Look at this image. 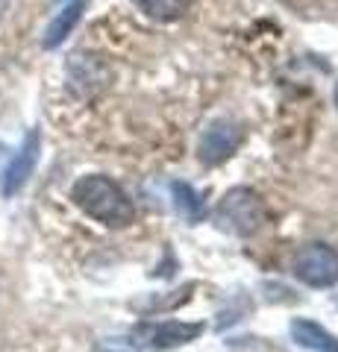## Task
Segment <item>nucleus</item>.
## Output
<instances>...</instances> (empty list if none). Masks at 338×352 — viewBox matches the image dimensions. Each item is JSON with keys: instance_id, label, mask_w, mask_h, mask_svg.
Here are the masks:
<instances>
[{"instance_id": "obj_5", "label": "nucleus", "mask_w": 338, "mask_h": 352, "mask_svg": "<svg viewBox=\"0 0 338 352\" xmlns=\"http://www.w3.org/2000/svg\"><path fill=\"white\" fill-rule=\"evenodd\" d=\"M242 138H244V132L238 124H233V120H215V124L203 132V138L198 144V156L203 164L215 168V164L226 162L242 147Z\"/></svg>"}, {"instance_id": "obj_8", "label": "nucleus", "mask_w": 338, "mask_h": 352, "mask_svg": "<svg viewBox=\"0 0 338 352\" xmlns=\"http://www.w3.org/2000/svg\"><path fill=\"white\" fill-rule=\"evenodd\" d=\"M83 9H85V3L83 0H74V3H68L62 9V12L56 15L47 24V30H45V38H41V44H45L47 50H53V47H59V44L65 41L74 32V27L80 24V18H83Z\"/></svg>"}, {"instance_id": "obj_6", "label": "nucleus", "mask_w": 338, "mask_h": 352, "mask_svg": "<svg viewBox=\"0 0 338 352\" xmlns=\"http://www.w3.org/2000/svg\"><path fill=\"white\" fill-rule=\"evenodd\" d=\"M39 147H41V138L39 132L32 129L27 132L24 144H21V150L15 153V159L9 162V168L3 173V194L12 197L15 191L24 188V182L32 176V170H36V162H39Z\"/></svg>"}, {"instance_id": "obj_9", "label": "nucleus", "mask_w": 338, "mask_h": 352, "mask_svg": "<svg viewBox=\"0 0 338 352\" xmlns=\"http://www.w3.org/2000/svg\"><path fill=\"white\" fill-rule=\"evenodd\" d=\"M191 0H136V6L154 21H177L189 12Z\"/></svg>"}, {"instance_id": "obj_12", "label": "nucleus", "mask_w": 338, "mask_h": 352, "mask_svg": "<svg viewBox=\"0 0 338 352\" xmlns=\"http://www.w3.org/2000/svg\"><path fill=\"white\" fill-rule=\"evenodd\" d=\"M335 106H338V85H335Z\"/></svg>"}, {"instance_id": "obj_11", "label": "nucleus", "mask_w": 338, "mask_h": 352, "mask_svg": "<svg viewBox=\"0 0 338 352\" xmlns=\"http://www.w3.org/2000/svg\"><path fill=\"white\" fill-rule=\"evenodd\" d=\"M9 3H12V0H0V21L6 18V12H9Z\"/></svg>"}, {"instance_id": "obj_4", "label": "nucleus", "mask_w": 338, "mask_h": 352, "mask_svg": "<svg viewBox=\"0 0 338 352\" xmlns=\"http://www.w3.org/2000/svg\"><path fill=\"white\" fill-rule=\"evenodd\" d=\"M294 276L309 288H330L338 282V252L330 244H306L294 256Z\"/></svg>"}, {"instance_id": "obj_2", "label": "nucleus", "mask_w": 338, "mask_h": 352, "mask_svg": "<svg viewBox=\"0 0 338 352\" xmlns=\"http://www.w3.org/2000/svg\"><path fill=\"white\" fill-rule=\"evenodd\" d=\"M215 217L224 229H230V232H235V235H253L262 229V223H265L268 212H265V203L259 200L256 191L238 185V188L226 191L221 197Z\"/></svg>"}, {"instance_id": "obj_3", "label": "nucleus", "mask_w": 338, "mask_h": 352, "mask_svg": "<svg viewBox=\"0 0 338 352\" xmlns=\"http://www.w3.org/2000/svg\"><path fill=\"white\" fill-rule=\"evenodd\" d=\"M203 323H185V320H159V323H138L133 329V346L145 349H177L203 335Z\"/></svg>"}, {"instance_id": "obj_1", "label": "nucleus", "mask_w": 338, "mask_h": 352, "mask_svg": "<svg viewBox=\"0 0 338 352\" xmlns=\"http://www.w3.org/2000/svg\"><path fill=\"white\" fill-rule=\"evenodd\" d=\"M71 200L103 226L121 229L136 220L133 200L124 194L121 185L103 173H92V176L77 179V185L71 188Z\"/></svg>"}, {"instance_id": "obj_7", "label": "nucleus", "mask_w": 338, "mask_h": 352, "mask_svg": "<svg viewBox=\"0 0 338 352\" xmlns=\"http://www.w3.org/2000/svg\"><path fill=\"white\" fill-rule=\"evenodd\" d=\"M288 329H291V338L297 340L300 346H306L312 352H338V338L332 332H326L321 323L297 317V320H291Z\"/></svg>"}, {"instance_id": "obj_10", "label": "nucleus", "mask_w": 338, "mask_h": 352, "mask_svg": "<svg viewBox=\"0 0 338 352\" xmlns=\"http://www.w3.org/2000/svg\"><path fill=\"white\" fill-rule=\"evenodd\" d=\"M92 352H138L133 344H127V340H101Z\"/></svg>"}]
</instances>
